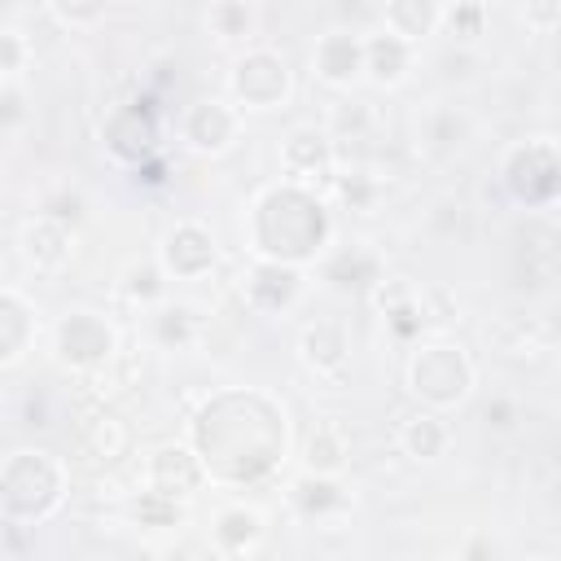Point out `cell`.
Here are the masks:
<instances>
[{
    "instance_id": "cell-1",
    "label": "cell",
    "mask_w": 561,
    "mask_h": 561,
    "mask_svg": "<svg viewBox=\"0 0 561 561\" xmlns=\"http://www.w3.org/2000/svg\"><path fill=\"white\" fill-rule=\"evenodd\" d=\"M241 412L245 416H228V408L219 399L193 425V434H232V443H224V447H215V451L202 456V465L210 473L232 478V482H250V478L267 473L272 460L285 447V416L263 394H245V408Z\"/></svg>"
},
{
    "instance_id": "cell-2",
    "label": "cell",
    "mask_w": 561,
    "mask_h": 561,
    "mask_svg": "<svg viewBox=\"0 0 561 561\" xmlns=\"http://www.w3.org/2000/svg\"><path fill=\"white\" fill-rule=\"evenodd\" d=\"M250 228H254V245L267 254V263H289L294 267L298 259H311L324 245L329 215L311 193L285 184V188H267L259 197Z\"/></svg>"
},
{
    "instance_id": "cell-3",
    "label": "cell",
    "mask_w": 561,
    "mask_h": 561,
    "mask_svg": "<svg viewBox=\"0 0 561 561\" xmlns=\"http://www.w3.org/2000/svg\"><path fill=\"white\" fill-rule=\"evenodd\" d=\"M61 500V469L44 451H13L0 469V504L9 517H44Z\"/></svg>"
},
{
    "instance_id": "cell-4",
    "label": "cell",
    "mask_w": 561,
    "mask_h": 561,
    "mask_svg": "<svg viewBox=\"0 0 561 561\" xmlns=\"http://www.w3.org/2000/svg\"><path fill=\"white\" fill-rule=\"evenodd\" d=\"M469 386H473V364L465 359L460 346H425L412 359V390L434 408L460 403Z\"/></svg>"
},
{
    "instance_id": "cell-5",
    "label": "cell",
    "mask_w": 561,
    "mask_h": 561,
    "mask_svg": "<svg viewBox=\"0 0 561 561\" xmlns=\"http://www.w3.org/2000/svg\"><path fill=\"white\" fill-rule=\"evenodd\" d=\"M504 184L526 206H548L557 197V149L548 140H526L504 162Z\"/></svg>"
},
{
    "instance_id": "cell-6",
    "label": "cell",
    "mask_w": 561,
    "mask_h": 561,
    "mask_svg": "<svg viewBox=\"0 0 561 561\" xmlns=\"http://www.w3.org/2000/svg\"><path fill=\"white\" fill-rule=\"evenodd\" d=\"M289 92V70L276 53H245L232 70V96L254 105V110H267L276 101H285Z\"/></svg>"
},
{
    "instance_id": "cell-7",
    "label": "cell",
    "mask_w": 561,
    "mask_h": 561,
    "mask_svg": "<svg viewBox=\"0 0 561 561\" xmlns=\"http://www.w3.org/2000/svg\"><path fill=\"white\" fill-rule=\"evenodd\" d=\"M57 346H61V359H66V364L92 368V364L110 359V351H114V333H110V324L96 320L92 311H75L70 320H61V329H57Z\"/></svg>"
},
{
    "instance_id": "cell-8",
    "label": "cell",
    "mask_w": 561,
    "mask_h": 561,
    "mask_svg": "<svg viewBox=\"0 0 561 561\" xmlns=\"http://www.w3.org/2000/svg\"><path fill=\"white\" fill-rule=\"evenodd\" d=\"M105 140H110V149H114L118 158H127V162L149 158V153H153V140H158V127H153L149 105H140V101H136V105H123V110L110 118Z\"/></svg>"
},
{
    "instance_id": "cell-9",
    "label": "cell",
    "mask_w": 561,
    "mask_h": 561,
    "mask_svg": "<svg viewBox=\"0 0 561 561\" xmlns=\"http://www.w3.org/2000/svg\"><path fill=\"white\" fill-rule=\"evenodd\" d=\"M237 136V114L219 101H197L188 114H184V140L202 153H219L228 140Z\"/></svg>"
},
{
    "instance_id": "cell-10",
    "label": "cell",
    "mask_w": 561,
    "mask_h": 561,
    "mask_svg": "<svg viewBox=\"0 0 561 561\" xmlns=\"http://www.w3.org/2000/svg\"><path fill=\"white\" fill-rule=\"evenodd\" d=\"M162 259H167V272H175V276H202V272L215 263V241H210L206 228L180 224V228L167 237Z\"/></svg>"
},
{
    "instance_id": "cell-11",
    "label": "cell",
    "mask_w": 561,
    "mask_h": 561,
    "mask_svg": "<svg viewBox=\"0 0 561 561\" xmlns=\"http://www.w3.org/2000/svg\"><path fill=\"white\" fill-rule=\"evenodd\" d=\"M316 70L329 83H351L364 70V39L355 31H329L316 44Z\"/></svg>"
},
{
    "instance_id": "cell-12",
    "label": "cell",
    "mask_w": 561,
    "mask_h": 561,
    "mask_svg": "<svg viewBox=\"0 0 561 561\" xmlns=\"http://www.w3.org/2000/svg\"><path fill=\"white\" fill-rule=\"evenodd\" d=\"M298 289H302V280H298V272H294L289 263H267V259H263V263L250 272V302L263 307V311L289 307V302L298 298Z\"/></svg>"
},
{
    "instance_id": "cell-13",
    "label": "cell",
    "mask_w": 561,
    "mask_h": 561,
    "mask_svg": "<svg viewBox=\"0 0 561 561\" xmlns=\"http://www.w3.org/2000/svg\"><path fill=\"white\" fill-rule=\"evenodd\" d=\"M408 61H412V44L399 39V35H390L386 26L373 31V35L364 39V70H368L377 83H394V79H403Z\"/></svg>"
},
{
    "instance_id": "cell-14",
    "label": "cell",
    "mask_w": 561,
    "mask_h": 561,
    "mask_svg": "<svg viewBox=\"0 0 561 561\" xmlns=\"http://www.w3.org/2000/svg\"><path fill=\"white\" fill-rule=\"evenodd\" d=\"M202 482V465L197 456H188L184 447H162L153 456V491L158 495H184Z\"/></svg>"
},
{
    "instance_id": "cell-15",
    "label": "cell",
    "mask_w": 561,
    "mask_h": 561,
    "mask_svg": "<svg viewBox=\"0 0 561 561\" xmlns=\"http://www.w3.org/2000/svg\"><path fill=\"white\" fill-rule=\"evenodd\" d=\"M386 31L390 35H399V39H416V35H430L434 26H438V18H443V9L438 4H421V0H394V4H386Z\"/></svg>"
},
{
    "instance_id": "cell-16",
    "label": "cell",
    "mask_w": 561,
    "mask_h": 561,
    "mask_svg": "<svg viewBox=\"0 0 561 561\" xmlns=\"http://www.w3.org/2000/svg\"><path fill=\"white\" fill-rule=\"evenodd\" d=\"M31 342V311L22 298L0 294V359H18Z\"/></svg>"
},
{
    "instance_id": "cell-17",
    "label": "cell",
    "mask_w": 561,
    "mask_h": 561,
    "mask_svg": "<svg viewBox=\"0 0 561 561\" xmlns=\"http://www.w3.org/2000/svg\"><path fill=\"white\" fill-rule=\"evenodd\" d=\"M289 495H294L298 513H307V517H320V513H329V508H337V504H342V491H337V482H329V478H320V473H307V478H298Z\"/></svg>"
},
{
    "instance_id": "cell-18",
    "label": "cell",
    "mask_w": 561,
    "mask_h": 561,
    "mask_svg": "<svg viewBox=\"0 0 561 561\" xmlns=\"http://www.w3.org/2000/svg\"><path fill=\"white\" fill-rule=\"evenodd\" d=\"M26 254H31L35 263H44V267H57V263L66 259V228L53 224V219L31 224V228H26Z\"/></svg>"
},
{
    "instance_id": "cell-19",
    "label": "cell",
    "mask_w": 561,
    "mask_h": 561,
    "mask_svg": "<svg viewBox=\"0 0 561 561\" xmlns=\"http://www.w3.org/2000/svg\"><path fill=\"white\" fill-rule=\"evenodd\" d=\"M403 447H408V456H416V460H430V456H438L443 451V443H447V430H443V421L438 416H412L408 425H403Z\"/></svg>"
},
{
    "instance_id": "cell-20",
    "label": "cell",
    "mask_w": 561,
    "mask_h": 561,
    "mask_svg": "<svg viewBox=\"0 0 561 561\" xmlns=\"http://www.w3.org/2000/svg\"><path fill=\"white\" fill-rule=\"evenodd\" d=\"M329 162V140L324 136H316V131H298V136H289V145H285V167L289 171H316V167H324Z\"/></svg>"
},
{
    "instance_id": "cell-21",
    "label": "cell",
    "mask_w": 561,
    "mask_h": 561,
    "mask_svg": "<svg viewBox=\"0 0 561 561\" xmlns=\"http://www.w3.org/2000/svg\"><path fill=\"white\" fill-rule=\"evenodd\" d=\"M302 346H307V359H311L316 368H337V364H342V351H346L337 324H316V329H307Z\"/></svg>"
},
{
    "instance_id": "cell-22",
    "label": "cell",
    "mask_w": 561,
    "mask_h": 561,
    "mask_svg": "<svg viewBox=\"0 0 561 561\" xmlns=\"http://www.w3.org/2000/svg\"><path fill=\"white\" fill-rule=\"evenodd\" d=\"M215 539H219L224 548H245V543H254V539H259V513H250V508H228V513L219 517V526H215Z\"/></svg>"
},
{
    "instance_id": "cell-23",
    "label": "cell",
    "mask_w": 561,
    "mask_h": 561,
    "mask_svg": "<svg viewBox=\"0 0 561 561\" xmlns=\"http://www.w3.org/2000/svg\"><path fill=\"white\" fill-rule=\"evenodd\" d=\"M482 18H486V9H482V4H456V9H443V18H438V22H447L456 35H478Z\"/></svg>"
},
{
    "instance_id": "cell-24",
    "label": "cell",
    "mask_w": 561,
    "mask_h": 561,
    "mask_svg": "<svg viewBox=\"0 0 561 561\" xmlns=\"http://www.w3.org/2000/svg\"><path fill=\"white\" fill-rule=\"evenodd\" d=\"M342 460V438H337V430L329 425V430H320L316 438H311V465L316 469H333Z\"/></svg>"
},
{
    "instance_id": "cell-25",
    "label": "cell",
    "mask_w": 561,
    "mask_h": 561,
    "mask_svg": "<svg viewBox=\"0 0 561 561\" xmlns=\"http://www.w3.org/2000/svg\"><path fill=\"white\" fill-rule=\"evenodd\" d=\"M210 22L219 26V35H245L250 31V9L245 4H219V9H210Z\"/></svg>"
},
{
    "instance_id": "cell-26",
    "label": "cell",
    "mask_w": 561,
    "mask_h": 561,
    "mask_svg": "<svg viewBox=\"0 0 561 561\" xmlns=\"http://www.w3.org/2000/svg\"><path fill=\"white\" fill-rule=\"evenodd\" d=\"M188 333H193V320H188L184 307H171V311L158 316V337L162 342H188Z\"/></svg>"
},
{
    "instance_id": "cell-27",
    "label": "cell",
    "mask_w": 561,
    "mask_h": 561,
    "mask_svg": "<svg viewBox=\"0 0 561 561\" xmlns=\"http://www.w3.org/2000/svg\"><path fill=\"white\" fill-rule=\"evenodd\" d=\"M158 289H162V280H158L153 267H131V272H127V294H131V298H153Z\"/></svg>"
},
{
    "instance_id": "cell-28",
    "label": "cell",
    "mask_w": 561,
    "mask_h": 561,
    "mask_svg": "<svg viewBox=\"0 0 561 561\" xmlns=\"http://www.w3.org/2000/svg\"><path fill=\"white\" fill-rule=\"evenodd\" d=\"M346 276H364V285H368V280H373V263H368L364 254H355V259H351V254H342V259L333 263V280H337V285H346Z\"/></svg>"
},
{
    "instance_id": "cell-29",
    "label": "cell",
    "mask_w": 561,
    "mask_h": 561,
    "mask_svg": "<svg viewBox=\"0 0 561 561\" xmlns=\"http://www.w3.org/2000/svg\"><path fill=\"white\" fill-rule=\"evenodd\" d=\"M22 66V39L13 31H0V70H18Z\"/></svg>"
},
{
    "instance_id": "cell-30",
    "label": "cell",
    "mask_w": 561,
    "mask_h": 561,
    "mask_svg": "<svg viewBox=\"0 0 561 561\" xmlns=\"http://www.w3.org/2000/svg\"><path fill=\"white\" fill-rule=\"evenodd\" d=\"M508 416H513V408H508L504 399H500V403H486V425H500V430H504Z\"/></svg>"
},
{
    "instance_id": "cell-31",
    "label": "cell",
    "mask_w": 561,
    "mask_h": 561,
    "mask_svg": "<svg viewBox=\"0 0 561 561\" xmlns=\"http://www.w3.org/2000/svg\"><path fill=\"white\" fill-rule=\"evenodd\" d=\"M57 18H66V22H92V18H101V9H53Z\"/></svg>"
},
{
    "instance_id": "cell-32",
    "label": "cell",
    "mask_w": 561,
    "mask_h": 561,
    "mask_svg": "<svg viewBox=\"0 0 561 561\" xmlns=\"http://www.w3.org/2000/svg\"><path fill=\"white\" fill-rule=\"evenodd\" d=\"M0 114L22 118V96H18V92H4V96H0Z\"/></svg>"
},
{
    "instance_id": "cell-33",
    "label": "cell",
    "mask_w": 561,
    "mask_h": 561,
    "mask_svg": "<svg viewBox=\"0 0 561 561\" xmlns=\"http://www.w3.org/2000/svg\"><path fill=\"white\" fill-rule=\"evenodd\" d=\"M491 557H495V548L486 552V539H473V543L465 548V561H491Z\"/></svg>"
}]
</instances>
